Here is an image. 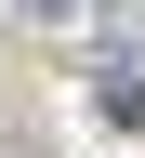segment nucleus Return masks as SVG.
I'll list each match as a JSON object with an SVG mask.
<instances>
[{"instance_id":"f257e3e1","label":"nucleus","mask_w":145,"mask_h":158,"mask_svg":"<svg viewBox=\"0 0 145 158\" xmlns=\"http://www.w3.org/2000/svg\"><path fill=\"white\" fill-rule=\"evenodd\" d=\"M27 13H79V0H27Z\"/></svg>"}]
</instances>
